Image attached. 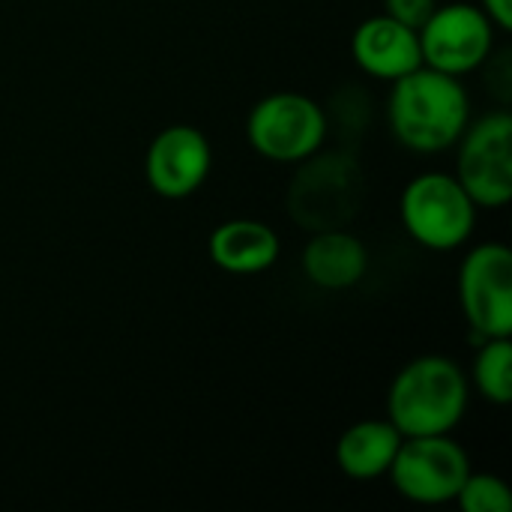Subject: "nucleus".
<instances>
[{
    "instance_id": "1",
    "label": "nucleus",
    "mask_w": 512,
    "mask_h": 512,
    "mask_svg": "<svg viewBox=\"0 0 512 512\" xmlns=\"http://www.w3.org/2000/svg\"><path fill=\"white\" fill-rule=\"evenodd\" d=\"M393 135L414 153H441L459 141L468 126L471 102L456 75L438 72L432 66H417L414 72L393 81L387 102Z\"/></svg>"
},
{
    "instance_id": "2",
    "label": "nucleus",
    "mask_w": 512,
    "mask_h": 512,
    "mask_svg": "<svg viewBox=\"0 0 512 512\" xmlns=\"http://www.w3.org/2000/svg\"><path fill=\"white\" fill-rule=\"evenodd\" d=\"M468 411V378L450 357H417L387 393V420L402 438L450 435Z\"/></svg>"
},
{
    "instance_id": "3",
    "label": "nucleus",
    "mask_w": 512,
    "mask_h": 512,
    "mask_svg": "<svg viewBox=\"0 0 512 512\" xmlns=\"http://www.w3.org/2000/svg\"><path fill=\"white\" fill-rule=\"evenodd\" d=\"M363 204V171L345 153H312L288 189V213L309 231L345 228Z\"/></svg>"
},
{
    "instance_id": "4",
    "label": "nucleus",
    "mask_w": 512,
    "mask_h": 512,
    "mask_svg": "<svg viewBox=\"0 0 512 512\" xmlns=\"http://www.w3.org/2000/svg\"><path fill=\"white\" fill-rule=\"evenodd\" d=\"M405 231L432 252L459 249L477 225V204L453 174L429 171L402 192Z\"/></svg>"
},
{
    "instance_id": "5",
    "label": "nucleus",
    "mask_w": 512,
    "mask_h": 512,
    "mask_svg": "<svg viewBox=\"0 0 512 512\" xmlns=\"http://www.w3.org/2000/svg\"><path fill=\"white\" fill-rule=\"evenodd\" d=\"M387 474L402 498L435 507L456 501L462 483L471 474V459L450 435L402 438Z\"/></svg>"
},
{
    "instance_id": "6",
    "label": "nucleus",
    "mask_w": 512,
    "mask_h": 512,
    "mask_svg": "<svg viewBox=\"0 0 512 512\" xmlns=\"http://www.w3.org/2000/svg\"><path fill=\"white\" fill-rule=\"evenodd\" d=\"M249 144L270 162H303L321 150L327 117L321 105L303 93L264 96L246 123Z\"/></svg>"
},
{
    "instance_id": "7",
    "label": "nucleus",
    "mask_w": 512,
    "mask_h": 512,
    "mask_svg": "<svg viewBox=\"0 0 512 512\" xmlns=\"http://www.w3.org/2000/svg\"><path fill=\"white\" fill-rule=\"evenodd\" d=\"M456 180L477 207H507L512 198V117L495 111L459 135Z\"/></svg>"
},
{
    "instance_id": "8",
    "label": "nucleus",
    "mask_w": 512,
    "mask_h": 512,
    "mask_svg": "<svg viewBox=\"0 0 512 512\" xmlns=\"http://www.w3.org/2000/svg\"><path fill=\"white\" fill-rule=\"evenodd\" d=\"M459 303L483 339L512 333V252L504 243H483L459 267Z\"/></svg>"
},
{
    "instance_id": "9",
    "label": "nucleus",
    "mask_w": 512,
    "mask_h": 512,
    "mask_svg": "<svg viewBox=\"0 0 512 512\" xmlns=\"http://www.w3.org/2000/svg\"><path fill=\"white\" fill-rule=\"evenodd\" d=\"M423 66L447 75H468L480 69L495 45V24L489 15L468 3H450L429 15L417 30Z\"/></svg>"
},
{
    "instance_id": "10",
    "label": "nucleus",
    "mask_w": 512,
    "mask_h": 512,
    "mask_svg": "<svg viewBox=\"0 0 512 512\" xmlns=\"http://www.w3.org/2000/svg\"><path fill=\"white\" fill-rule=\"evenodd\" d=\"M213 153L210 141L195 126H168L162 129L144 156V177L150 189L162 198L192 195L210 174Z\"/></svg>"
},
{
    "instance_id": "11",
    "label": "nucleus",
    "mask_w": 512,
    "mask_h": 512,
    "mask_svg": "<svg viewBox=\"0 0 512 512\" xmlns=\"http://www.w3.org/2000/svg\"><path fill=\"white\" fill-rule=\"evenodd\" d=\"M351 51H354L357 66L366 75L381 78V81H396L414 72L417 66H423L417 30L390 18L387 12L363 21L354 30Z\"/></svg>"
},
{
    "instance_id": "12",
    "label": "nucleus",
    "mask_w": 512,
    "mask_h": 512,
    "mask_svg": "<svg viewBox=\"0 0 512 512\" xmlns=\"http://www.w3.org/2000/svg\"><path fill=\"white\" fill-rule=\"evenodd\" d=\"M369 252L360 237L345 228L315 231L303 252V273L312 285L324 291H342L366 276Z\"/></svg>"
},
{
    "instance_id": "13",
    "label": "nucleus",
    "mask_w": 512,
    "mask_h": 512,
    "mask_svg": "<svg viewBox=\"0 0 512 512\" xmlns=\"http://www.w3.org/2000/svg\"><path fill=\"white\" fill-rule=\"evenodd\" d=\"M210 258L234 276L264 273L279 258V237L255 219H231L210 234Z\"/></svg>"
},
{
    "instance_id": "14",
    "label": "nucleus",
    "mask_w": 512,
    "mask_h": 512,
    "mask_svg": "<svg viewBox=\"0 0 512 512\" xmlns=\"http://www.w3.org/2000/svg\"><path fill=\"white\" fill-rule=\"evenodd\" d=\"M402 435L390 420H363L336 441V465L351 480H378L390 471Z\"/></svg>"
},
{
    "instance_id": "15",
    "label": "nucleus",
    "mask_w": 512,
    "mask_h": 512,
    "mask_svg": "<svg viewBox=\"0 0 512 512\" xmlns=\"http://www.w3.org/2000/svg\"><path fill=\"white\" fill-rule=\"evenodd\" d=\"M474 384L483 399L495 405L512 402V345L510 336L486 339L474 360Z\"/></svg>"
},
{
    "instance_id": "16",
    "label": "nucleus",
    "mask_w": 512,
    "mask_h": 512,
    "mask_svg": "<svg viewBox=\"0 0 512 512\" xmlns=\"http://www.w3.org/2000/svg\"><path fill=\"white\" fill-rule=\"evenodd\" d=\"M456 504L462 512H510L512 495L510 486L495 477V474H468V480L462 483Z\"/></svg>"
},
{
    "instance_id": "17",
    "label": "nucleus",
    "mask_w": 512,
    "mask_h": 512,
    "mask_svg": "<svg viewBox=\"0 0 512 512\" xmlns=\"http://www.w3.org/2000/svg\"><path fill=\"white\" fill-rule=\"evenodd\" d=\"M435 9H438L435 0H384V12H387L390 18H396V21L414 27V30H420V27L429 21V15H432Z\"/></svg>"
},
{
    "instance_id": "18",
    "label": "nucleus",
    "mask_w": 512,
    "mask_h": 512,
    "mask_svg": "<svg viewBox=\"0 0 512 512\" xmlns=\"http://www.w3.org/2000/svg\"><path fill=\"white\" fill-rule=\"evenodd\" d=\"M483 12L489 15V21L498 30H510L512 27V0H483Z\"/></svg>"
}]
</instances>
